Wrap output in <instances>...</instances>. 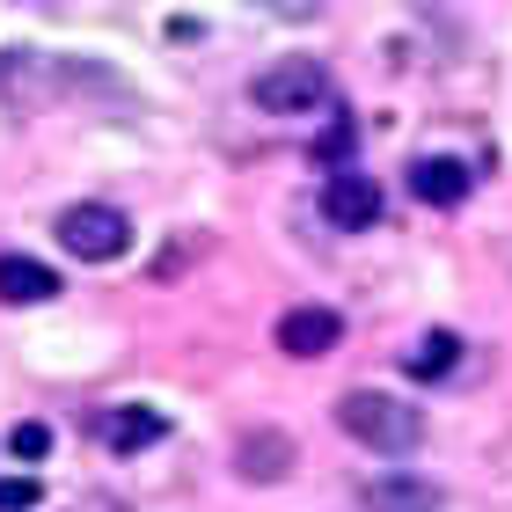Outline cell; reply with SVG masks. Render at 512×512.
Returning a JSON list of instances; mask_svg holds the SVG:
<instances>
[{"label": "cell", "mask_w": 512, "mask_h": 512, "mask_svg": "<svg viewBox=\"0 0 512 512\" xmlns=\"http://www.w3.org/2000/svg\"><path fill=\"white\" fill-rule=\"evenodd\" d=\"M44 483L37 476H0V512H37Z\"/></svg>", "instance_id": "13"}, {"label": "cell", "mask_w": 512, "mask_h": 512, "mask_svg": "<svg viewBox=\"0 0 512 512\" xmlns=\"http://www.w3.org/2000/svg\"><path fill=\"white\" fill-rule=\"evenodd\" d=\"M249 96H256V110H271V118H308V110L330 103V66L322 59H278L249 81Z\"/></svg>", "instance_id": "2"}, {"label": "cell", "mask_w": 512, "mask_h": 512, "mask_svg": "<svg viewBox=\"0 0 512 512\" xmlns=\"http://www.w3.org/2000/svg\"><path fill=\"white\" fill-rule=\"evenodd\" d=\"M322 213H330V227H344V235H359V227L381 220V183L359 176V169H337L330 183H322Z\"/></svg>", "instance_id": "4"}, {"label": "cell", "mask_w": 512, "mask_h": 512, "mask_svg": "<svg viewBox=\"0 0 512 512\" xmlns=\"http://www.w3.org/2000/svg\"><path fill=\"white\" fill-rule=\"evenodd\" d=\"M235 469H242L249 483H278V476H293V439L278 432V425L249 432L242 447H235Z\"/></svg>", "instance_id": "7"}, {"label": "cell", "mask_w": 512, "mask_h": 512, "mask_svg": "<svg viewBox=\"0 0 512 512\" xmlns=\"http://www.w3.org/2000/svg\"><path fill=\"white\" fill-rule=\"evenodd\" d=\"M469 169H461V161H447V154H425V161H410V191L425 198V205H461L469 198Z\"/></svg>", "instance_id": "10"}, {"label": "cell", "mask_w": 512, "mask_h": 512, "mask_svg": "<svg viewBox=\"0 0 512 512\" xmlns=\"http://www.w3.org/2000/svg\"><path fill=\"white\" fill-rule=\"evenodd\" d=\"M337 425L352 432L359 447H374V454H410L417 439H425V417H417L410 403H395V395H381V388L337 395Z\"/></svg>", "instance_id": "1"}, {"label": "cell", "mask_w": 512, "mask_h": 512, "mask_svg": "<svg viewBox=\"0 0 512 512\" xmlns=\"http://www.w3.org/2000/svg\"><path fill=\"white\" fill-rule=\"evenodd\" d=\"M59 293V271L37 264V256H0V300L8 308H37V300Z\"/></svg>", "instance_id": "9"}, {"label": "cell", "mask_w": 512, "mask_h": 512, "mask_svg": "<svg viewBox=\"0 0 512 512\" xmlns=\"http://www.w3.org/2000/svg\"><path fill=\"white\" fill-rule=\"evenodd\" d=\"M59 242L81 256V264H118L132 249V220L118 205H66L59 213Z\"/></svg>", "instance_id": "3"}, {"label": "cell", "mask_w": 512, "mask_h": 512, "mask_svg": "<svg viewBox=\"0 0 512 512\" xmlns=\"http://www.w3.org/2000/svg\"><path fill=\"white\" fill-rule=\"evenodd\" d=\"M161 432H169V417L147 410V403H118V410H103V439H110V454H139V447H154Z\"/></svg>", "instance_id": "8"}, {"label": "cell", "mask_w": 512, "mask_h": 512, "mask_svg": "<svg viewBox=\"0 0 512 512\" xmlns=\"http://www.w3.org/2000/svg\"><path fill=\"white\" fill-rule=\"evenodd\" d=\"M344 344V315L337 308H286L278 315V352L286 359H322Z\"/></svg>", "instance_id": "5"}, {"label": "cell", "mask_w": 512, "mask_h": 512, "mask_svg": "<svg viewBox=\"0 0 512 512\" xmlns=\"http://www.w3.org/2000/svg\"><path fill=\"white\" fill-rule=\"evenodd\" d=\"M454 366H461L454 330H432V337H417V352H403V374H417V381H439V374H454Z\"/></svg>", "instance_id": "11"}, {"label": "cell", "mask_w": 512, "mask_h": 512, "mask_svg": "<svg viewBox=\"0 0 512 512\" xmlns=\"http://www.w3.org/2000/svg\"><path fill=\"white\" fill-rule=\"evenodd\" d=\"M359 512H447V491L439 483H425V476H374L359 491Z\"/></svg>", "instance_id": "6"}, {"label": "cell", "mask_w": 512, "mask_h": 512, "mask_svg": "<svg viewBox=\"0 0 512 512\" xmlns=\"http://www.w3.org/2000/svg\"><path fill=\"white\" fill-rule=\"evenodd\" d=\"M8 447H15V461H44V454H52V425H37V417H30V425L8 432Z\"/></svg>", "instance_id": "12"}]
</instances>
